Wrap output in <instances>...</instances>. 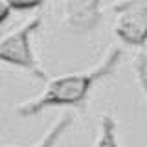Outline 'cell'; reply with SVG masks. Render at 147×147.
I'll list each match as a JSON object with an SVG mask.
<instances>
[{
  "label": "cell",
  "instance_id": "obj_1",
  "mask_svg": "<svg viewBox=\"0 0 147 147\" xmlns=\"http://www.w3.org/2000/svg\"><path fill=\"white\" fill-rule=\"evenodd\" d=\"M121 48H114L96 68L53 77L48 81L42 94L18 105L15 112L20 118H33L39 112L52 107H83L96 83L116 70V66L121 61Z\"/></svg>",
  "mask_w": 147,
  "mask_h": 147
},
{
  "label": "cell",
  "instance_id": "obj_2",
  "mask_svg": "<svg viewBox=\"0 0 147 147\" xmlns=\"http://www.w3.org/2000/svg\"><path fill=\"white\" fill-rule=\"evenodd\" d=\"M40 22H42V17L37 15L13 33L2 37L0 39V61L24 68V70L31 72V76H35L37 79L46 81V74L39 66L33 48H31V35L40 28Z\"/></svg>",
  "mask_w": 147,
  "mask_h": 147
},
{
  "label": "cell",
  "instance_id": "obj_3",
  "mask_svg": "<svg viewBox=\"0 0 147 147\" xmlns=\"http://www.w3.org/2000/svg\"><path fill=\"white\" fill-rule=\"evenodd\" d=\"M114 33L129 46H144L147 42V0H132L121 7Z\"/></svg>",
  "mask_w": 147,
  "mask_h": 147
},
{
  "label": "cell",
  "instance_id": "obj_4",
  "mask_svg": "<svg viewBox=\"0 0 147 147\" xmlns=\"http://www.w3.org/2000/svg\"><path fill=\"white\" fill-rule=\"evenodd\" d=\"M101 0H66L64 4V24L76 33H88L101 20Z\"/></svg>",
  "mask_w": 147,
  "mask_h": 147
},
{
  "label": "cell",
  "instance_id": "obj_5",
  "mask_svg": "<svg viewBox=\"0 0 147 147\" xmlns=\"http://www.w3.org/2000/svg\"><path fill=\"white\" fill-rule=\"evenodd\" d=\"M72 123H74V114H64V116L42 136V140L37 142L35 145H30V147H53L61 140V136L68 131V127H70ZM0 147H17V145H0Z\"/></svg>",
  "mask_w": 147,
  "mask_h": 147
},
{
  "label": "cell",
  "instance_id": "obj_6",
  "mask_svg": "<svg viewBox=\"0 0 147 147\" xmlns=\"http://www.w3.org/2000/svg\"><path fill=\"white\" fill-rule=\"evenodd\" d=\"M116 129H118L116 118L109 112L103 114L101 116V131H99L98 142H96V147H119Z\"/></svg>",
  "mask_w": 147,
  "mask_h": 147
},
{
  "label": "cell",
  "instance_id": "obj_7",
  "mask_svg": "<svg viewBox=\"0 0 147 147\" xmlns=\"http://www.w3.org/2000/svg\"><path fill=\"white\" fill-rule=\"evenodd\" d=\"M7 6L11 7V11H30V9H35L39 6H42L44 0H6Z\"/></svg>",
  "mask_w": 147,
  "mask_h": 147
},
{
  "label": "cell",
  "instance_id": "obj_8",
  "mask_svg": "<svg viewBox=\"0 0 147 147\" xmlns=\"http://www.w3.org/2000/svg\"><path fill=\"white\" fill-rule=\"evenodd\" d=\"M136 74H138V83H140L142 90H144L145 96H147V57L144 53H142L136 61Z\"/></svg>",
  "mask_w": 147,
  "mask_h": 147
},
{
  "label": "cell",
  "instance_id": "obj_9",
  "mask_svg": "<svg viewBox=\"0 0 147 147\" xmlns=\"http://www.w3.org/2000/svg\"><path fill=\"white\" fill-rule=\"evenodd\" d=\"M9 15H11V7L7 6L6 0H0V24H4L9 18Z\"/></svg>",
  "mask_w": 147,
  "mask_h": 147
}]
</instances>
